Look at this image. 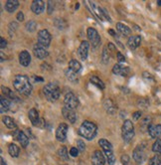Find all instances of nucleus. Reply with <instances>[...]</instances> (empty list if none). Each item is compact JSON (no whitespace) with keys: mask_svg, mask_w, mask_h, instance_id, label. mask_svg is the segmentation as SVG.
I'll use <instances>...</instances> for the list:
<instances>
[{"mask_svg":"<svg viewBox=\"0 0 161 165\" xmlns=\"http://www.w3.org/2000/svg\"><path fill=\"white\" fill-rule=\"evenodd\" d=\"M13 87L23 96H29L32 93V85L29 78L25 75H17L13 80Z\"/></svg>","mask_w":161,"mask_h":165,"instance_id":"obj_1","label":"nucleus"},{"mask_svg":"<svg viewBox=\"0 0 161 165\" xmlns=\"http://www.w3.org/2000/svg\"><path fill=\"white\" fill-rule=\"evenodd\" d=\"M97 133V126H96V123L89 122V120H85L79 128V134L88 140L93 139L96 137Z\"/></svg>","mask_w":161,"mask_h":165,"instance_id":"obj_2","label":"nucleus"},{"mask_svg":"<svg viewBox=\"0 0 161 165\" xmlns=\"http://www.w3.org/2000/svg\"><path fill=\"white\" fill-rule=\"evenodd\" d=\"M43 93L49 101L54 102L60 97L61 91L56 83H49L43 88Z\"/></svg>","mask_w":161,"mask_h":165,"instance_id":"obj_3","label":"nucleus"},{"mask_svg":"<svg viewBox=\"0 0 161 165\" xmlns=\"http://www.w3.org/2000/svg\"><path fill=\"white\" fill-rule=\"evenodd\" d=\"M122 136L125 143H128L132 140L134 136V126L131 120L125 119L122 127Z\"/></svg>","mask_w":161,"mask_h":165,"instance_id":"obj_4","label":"nucleus"},{"mask_svg":"<svg viewBox=\"0 0 161 165\" xmlns=\"http://www.w3.org/2000/svg\"><path fill=\"white\" fill-rule=\"evenodd\" d=\"M52 41V36L51 34L49 33V31L46 29L40 30L38 32V44L41 45L45 48H47L50 46Z\"/></svg>","mask_w":161,"mask_h":165,"instance_id":"obj_5","label":"nucleus"},{"mask_svg":"<svg viewBox=\"0 0 161 165\" xmlns=\"http://www.w3.org/2000/svg\"><path fill=\"white\" fill-rule=\"evenodd\" d=\"M87 35H88V38L89 40L91 41L92 43V46L93 48H97L98 45L101 44V36H100V34H98L97 31L95 29V28H93V27H89L88 28L87 30Z\"/></svg>","mask_w":161,"mask_h":165,"instance_id":"obj_6","label":"nucleus"},{"mask_svg":"<svg viewBox=\"0 0 161 165\" xmlns=\"http://www.w3.org/2000/svg\"><path fill=\"white\" fill-rule=\"evenodd\" d=\"M64 104L66 108L75 109L79 106V100H78V97L75 96L74 93L70 92L68 93H66V96L64 97Z\"/></svg>","mask_w":161,"mask_h":165,"instance_id":"obj_7","label":"nucleus"},{"mask_svg":"<svg viewBox=\"0 0 161 165\" xmlns=\"http://www.w3.org/2000/svg\"><path fill=\"white\" fill-rule=\"evenodd\" d=\"M133 159L135 160L137 164H141L145 161L146 159V153L144 151V148L141 146H137L135 149L133 150Z\"/></svg>","mask_w":161,"mask_h":165,"instance_id":"obj_8","label":"nucleus"},{"mask_svg":"<svg viewBox=\"0 0 161 165\" xmlns=\"http://www.w3.org/2000/svg\"><path fill=\"white\" fill-rule=\"evenodd\" d=\"M67 133H68V126L66 123H61L56 129V138L58 141L64 142L67 138Z\"/></svg>","mask_w":161,"mask_h":165,"instance_id":"obj_9","label":"nucleus"},{"mask_svg":"<svg viewBox=\"0 0 161 165\" xmlns=\"http://www.w3.org/2000/svg\"><path fill=\"white\" fill-rule=\"evenodd\" d=\"M33 52H34V55L38 58L40 60H43L45 58H47L49 55V52L47 51V49L39 45V44H35L34 47H33Z\"/></svg>","mask_w":161,"mask_h":165,"instance_id":"obj_10","label":"nucleus"},{"mask_svg":"<svg viewBox=\"0 0 161 165\" xmlns=\"http://www.w3.org/2000/svg\"><path fill=\"white\" fill-rule=\"evenodd\" d=\"M106 159L105 154L100 150H96L92 156V165H105Z\"/></svg>","mask_w":161,"mask_h":165,"instance_id":"obj_11","label":"nucleus"},{"mask_svg":"<svg viewBox=\"0 0 161 165\" xmlns=\"http://www.w3.org/2000/svg\"><path fill=\"white\" fill-rule=\"evenodd\" d=\"M89 44L88 41H83L80 43V45L78 49V54L80 60H87L88 55H89Z\"/></svg>","mask_w":161,"mask_h":165,"instance_id":"obj_12","label":"nucleus"},{"mask_svg":"<svg viewBox=\"0 0 161 165\" xmlns=\"http://www.w3.org/2000/svg\"><path fill=\"white\" fill-rule=\"evenodd\" d=\"M62 113H63V115H64V118L67 120H69L71 123H75L76 120H77V113H75L74 109L64 106L62 109Z\"/></svg>","mask_w":161,"mask_h":165,"instance_id":"obj_13","label":"nucleus"},{"mask_svg":"<svg viewBox=\"0 0 161 165\" xmlns=\"http://www.w3.org/2000/svg\"><path fill=\"white\" fill-rule=\"evenodd\" d=\"M31 10L35 14H41L45 10V2L43 0H34L31 4Z\"/></svg>","mask_w":161,"mask_h":165,"instance_id":"obj_14","label":"nucleus"},{"mask_svg":"<svg viewBox=\"0 0 161 165\" xmlns=\"http://www.w3.org/2000/svg\"><path fill=\"white\" fill-rule=\"evenodd\" d=\"M129 72H130L129 68H127V67H123L119 63L115 64L113 68V73L114 75H119V76H122V77H126V76L129 74Z\"/></svg>","mask_w":161,"mask_h":165,"instance_id":"obj_15","label":"nucleus"},{"mask_svg":"<svg viewBox=\"0 0 161 165\" xmlns=\"http://www.w3.org/2000/svg\"><path fill=\"white\" fill-rule=\"evenodd\" d=\"M89 5H91L93 13L97 16V18H100L101 20H105V15H104V8L98 6L97 3L93 2V1H89Z\"/></svg>","mask_w":161,"mask_h":165,"instance_id":"obj_16","label":"nucleus"},{"mask_svg":"<svg viewBox=\"0 0 161 165\" xmlns=\"http://www.w3.org/2000/svg\"><path fill=\"white\" fill-rule=\"evenodd\" d=\"M140 43H141V37L138 36V35H134V36H130L128 38L127 45L131 50H135L136 48L139 47Z\"/></svg>","mask_w":161,"mask_h":165,"instance_id":"obj_17","label":"nucleus"},{"mask_svg":"<svg viewBox=\"0 0 161 165\" xmlns=\"http://www.w3.org/2000/svg\"><path fill=\"white\" fill-rule=\"evenodd\" d=\"M104 108L106 113L109 114H114L116 113V110H118V106H116L114 102L109 99H106L104 101Z\"/></svg>","mask_w":161,"mask_h":165,"instance_id":"obj_18","label":"nucleus"},{"mask_svg":"<svg viewBox=\"0 0 161 165\" xmlns=\"http://www.w3.org/2000/svg\"><path fill=\"white\" fill-rule=\"evenodd\" d=\"M19 63L23 67H28L31 63V56L29 52L27 51H22L19 54Z\"/></svg>","mask_w":161,"mask_h":165,"instance_id":"obj_19","label":"nucleus"},{"mask_svg":"<svg viewBox=\"0 0 161 165\" xmlns=\"http://www.w3.org/2000/svg\"><path fill=\"white\" fill-rule=\"evenodd\" d=\"M28 117L31 123L33 124L34 126H37L40 122V118H39V113L36 109H31L28 113Z\"/></svg>","mask_w":161,"mask_h":165,"instance_id":"obj_20","label":"nucleus"},{"mask_svg":"<svg viewBox=\"0 0 161 165\" xmlns=\"http://www.w3.org/2000/svg\"><path fill=\"white\" fill-rule=\"evenodd\" d=\"M16 138L17 140L19 141V143L21 144V146L23 147V148H26L27 146L29 144V138L27 136L23 131H20L18 130L16 133Z\"/></svg>","mask_w":161,"mask_h":165,"instance_id":"obj_21","label":"nucleus"},{"mask_svg":"<svg viewBox=\"0 0 161 165\" xmlns=\"http://www.w3.org/2000/svg\"><path fill=\"white\" fill-rule=\"evenodd\" d=\"M11 105V101L8 100V97L1 96L0 97V113H4L9 110Z\"/></svg>","mask_w":161,"mask_h":165,"instance_id":"obj_22","label":"nucleus"},{"mask_svg":"<svg viewBox=\"0 0 161 165\" xmlns=\"http://www.w3.org/2000/svg\"><path fill=\"white\" fill-rule=\"evenodd\" d=\"M116 30L122 35V36L126 37V36H130L131 34V30L129 27H127L126 25H124L122 23H118L116 24Z\"/></svg>","mask_w":161,"mask_h":165,"instance_id":"obj_23","label":"nucleus"},{"mask_svg":"<svg viewBox=\"0 0 161 165\" xmlns=\"http://www.w3.org/2000/svg\"><path fill=\"white\" fill-rule=\"evenodd\" d=\"M18 6H19V1L18 0H8L5 3V9L9 13H13L14 12Z\"/></svg>","mask_w":161,"mask_h":165,"instance_id":"obj_24","label":"nucleus"},{"mask_svg":"<svg viewBox=\"0 0 161 165\" xmlns=\"http://www.w3.org/2000/svg\"><path fill=\"white\" fill-rule=\"evenodd\" d=\"M65 75H66L67 79H68L70 82L75 83V84L79 82V74L73 72V71L70 70L69 68L65 71Z\"/></svg>","mask_w":161,"mask_h":165,"instance_id":"obj_25","label":"nucleus"},{"mask_svg":"<svg viewBox=\"0 0 161 165\" xmlns=\"http://www.w3.org/2000/svg\"><path fill=\"white\" fill-rule=\"evenodd\" d=\"M69 69L75 73L80 74V72L82 71V65H80V63L77 60H71L69 62Z\"/></svg>","mask_w":161,"mask_h":165,"instance_id":"obj_26","label":"nucleus"},{"mask_svg":"<svg viewBox=\"0 0 161 165\" xmlns=\"http://www.w3.org/2000/svg\"><path fill=\"white\" fill-rule=\"evenodd\" d=\"M110 52L109 50L107 49V46H105L104 49H102V52H101V63L104 65H107L109 62L110 59Z\"/></svg>","mask_w":161,"mask_h":165,"instance_id":"obj_27","label":"nucleus"},{"mask_svg":"<svg viewBox=\"0 0 161 165\" xmlns=\"http://www.w3.org/2000/svg\"><path fill=\"white\" fill-rule=\"evenodd\" d=\"M98 145L101 147V149L104 150V152L113 150V145H111V143L109 140L105 139V138H101V139L98 140Z\"/></svg>","mask_w":161,"mask_h":165,"instance_id":"obj_28","label":"nucleus"},{"mask_svg":"<svg viewBox=\"0 0 161 165\" xmlns=\"http://www.w3.org/2000/svg\"><path fill=\"white\" fill-rule=\"evenodd\" d=\"M2 120H3V123L7 126V128H9V129H16L17 126H16V123L14 122V119H13L12 118L7 117V115H6V117H3Z\"/></svg>","mask_w":161,"mask_h":165,"instance_id":"obj_29","label":"nucleus"},{"mask_svg":"<svg viewBox=\"0 0 161 165\" xmlns=\"http://www.w3.org/2000/svg\"><path fill=\"white\" fill-rule=\"evenodd\" d=\"M8 152L12 157H18V156H19V153H20V149L16 144L11 143L8 146Z\"/></svg>","mask_w":161,"mask_h":165,"instance_id":"obj_30","label":"nucleus"},{"mask_svg":"<svg viewBox=\"0 0 161 165\" xmlns=\"http://www.w3.org/2000/svg\"><path fill=\"white\" fill-rule=\"evenodd\" d=\"M89 82H91V84L95 85L96 87H97L98 89H100V90H104V89H105L104 82H102L100 78L96 77V76H93V77H92L91 79H89Z\"/></svg>","mask_w":161,"mask_h":165,"instance_id":"obj_31","label":"nucleus"},{"mask_svg":"<svg viewBox=\"0 0 161 165\" xmlns=\"http://www.w3.org/2000/svg\"><path fill=\"white\" fill-rule=\"evenodd\" d=\"M105 156V159L107 163H109V165H114L115 163V156L114 154V151H105V152H104Z\"/></svg>","mask_w":161,"mask_h":165,"instance_id":"obj_32","label":"nucleus"},{"mask_svg":"<svg viewBox=\"0 0 161 165\" xmlns=\"http://www.w3.org/2000/svg\"><path fill=\"white\" fill-rule=\"evenodd\" d=\"M1 90H2V93L5 95V97H8L9 99H11V100H17V97L15 96V93H13L10 89L7 88V87H1Z\"/></svg>","mask_w":161,"mask_h":165,"instance_id":"obj_33","label":"nucleus"},{"mask_svg":"<svg viewBox=\"0 0 161 165\" xmlns=\"http://www.w3.org/2000/svg\"><path fill=\"white\" fill-rule=\"evenodd\" d=\"M152 151L156 153V155L161 156V139H156V141L152 145Z\"/></svg>","mask_w":161,"mask_h":165,"instance_id":"obj_34","label":"nucleus"},{"mask_svg":"<svg viewBox=\"0 0 161 165\" xmlns=\"http://www.w3.org/2000/svg\"><path fill=\"white\" fill-rule=\"evenodd\" d=\"M37 22H35L34 20H31L29 22H27L26 25H25V28L27 31H29V32H35L36 29H37Z\"/></svg>","mask_w":161,"mask_h":165,"instance_id":"obj_35","label":"nucleus"},{"mask_svg":"<svg viewBox=\"0 0 161 165\" xmlns=\"http://www.w3.org/2000/svg\"><path fill=\"white\" fill-rule=\"evenodd\" d=\"M58 155L60 156V157L63 159V160H69V154H68V150L65 146L61 147L58 150Z\"/></svg>","mask_w":161,"mask_h":165,"instance_id":"obj_36","label":"nucleus"},{"mask_svg":"<svg viewBox=\"0 0 161 165\" xmlns=\"http://www.w3.org/2000/svg\"><path fill=\"white\" fill-rule=\"evenodd\" d=\"M120 161H122V165H131L130 157L127 154H122V157H120Z\"/></svg>","mask_w":161,"mask_h":165,"instance_id":"obj_37","label":"nucleus"},{"mask_svg":"<svg viewBox=\"0 0 161 165\" xmlns=\"http://www.w3.org/2000/svg\"><path fill=\"white\" fill-rule=\"evenodd\" d=\"M147 130H148V133L151 136V138H157V136H156V130H155L154 124H149V126L147 127Z\"/></svg>","mask_w":161,"mask_h":165,"instance_id":"obj_38","label":"nucleus"},{"mask_svg":"<svg viewBox=\"0 0 161 165\" xmlns=\"http://www.w3.org/2000/svg\"><path fill=\"white\" fill-rule=\"evenodd\" d=\"M149 164L150 165H161V158L159 157V155L153 156V157L149 160Z\"/></svg>","mask_w":161,"mask_h":165,"instance_id":"obj_39","label":"nucleus"},{"mask_svg":"<svg viewBox=\"0 0 161 165\" xmlns=\"http://www.w3.org/2000/svg\"><path fill=\"white\" fill-rule=\"evenodd\" d=\"M77 146H78V149L80 150V152H83V151H85V149H86V144L80 139L77 140Z\"/></svg>","mask_w":161,"mask_h":165,"instance_id":"obj_40","label":"nucleus"},{"mask_svg":"<svg viewBox=\"0 0 161 165\" xmlns=\"http://www.w3.org/2000/svg\"><path fill=\"white\" fill-rule=\"evenodd\" d=\"M138 105L142 106V108H144V109H146L147 106L149 105V101H147V100H145V99H141V100L138 101Z\"/></svg>","mask_w":161,"mask_h":165,"instance_id":"obj_41","label":"nucleus"},{"mask_svg":"<svg viewBox=\"0 0 161 165\" xmlns=\"http://www.w3.org/2000/svg\"><path fill=\"white\" fill-rule=\"evenodd\" d=\"M79 153H80V150L77 148V147H72L70 149V154L73 156V157H77Z\"/></svg>","mask_w":161,"mask_h":165,"instance_id":"obj_42","label":"nucleus"},{"mask_svg":"<svg viewBox=\"0 0 161 165\" xmlns=\"http://www.w3.org/2000/svg\"><path fill=\"white\" fill-rule=\"evenodd\" d=\"M116 59H118V63H123V62H125V58L120 52H116Z\"/></svg>","mask_w":161,"mask_h":165,"instance_id":"obj_43","label":"nucleus"},{"mask_svg":"<svg viewBox=\"0 0 161 165\" xmlns=\"http://www.w3.org/2000/svg\"><path fill=\"white\" fill-rule=\"evenodd\" d=\"M47 6H48V14H52V12L54 10V4L52 1H49L47 3Z\"/></svg>","mask_w":161,"mask_h":165,"instance_id":"obj_44","label":"nucleus"},{"mask_svg":"<svg viewBox=\"0 0 161 165\" xmlns=\"http://www.w3.org/2000/svg\"><path fill=\"white\" fill-rule=\"evenodd\" d=\"M141 115H142L141 111H135V113L132 114V118H133L134 120H138V119L141 118Z\"/></svg>","mask_w":161,"mask_h":165,"instance_id":"obj_45","label":"nucleus"},{"mask_svg":"<svg viewBox=\"0 0 161 165\" xmlns=\"http://www.w3.org/2000/svg\"><path fill=\"white\" fill-rule=\"evenodd\" d=\"M155 130H156V136L161 137V124L155 126Z\"/></svg>","mask_w":161,"mask_h":165,"instance_id":"obj_46","label":"nucleus"},{"mask_svg":"<svg viewBox=\"0 0 161 165\" xmlns=\"http://www.w3.org/2000/svg\"><path fill=\"white\" fill-rule=\"evenodd\" d=\"M107 48H109L110 54H114V53H115V47H114V44L109 43V44H107Z\"/></svg>","mask_w":161,"mask_h":165,"instance_id":"obj_47","label":"nucleus"},{"mask_svg":"<svg viewBox=\"0 0 161 165\" xmlns=\"http://www.w3.org/2000/svg\"><path fill=\"white\" fill-rule=\"evenodd\" d=\"M6 46H7L6 40L4 39V38H1V39H0V48H1V49H5Z\"/></svg>","mask_w":161,"mask_h":165,"instance_id":"obj_48","label":"nucleus"},{"mask_svg":"<svg viewBox=\"0 0 161 165\" xmlns=\"http://www.w3.org/2000/svg\"><path fill=\"white\" fill-rule=\"evenodd\" d=\"M143 78H145V79H147V80H151V81H154L153 77H152V76H151L149 73H147V72L143 73Z\"/></svg>","mask_w":161,"mask_h":165,"instance_id":"obj_49","label":"nucleus"},{"mask_svg":"<svg viewBox=\"0 0 161 165\" xmlns=\"http://www.w3.org/2000/svg\"><path fill=\"white\" fill-rule=\"evenodd\" d=\"M17 20L18 21H24V14H23V12H18V14H17Z\"/></svg>","mask_w":161,"mask_h":165,"instance_id":"obj_50","label":"nucleus"},{"mask_svg":"<svg viewBox=\"0 0 161 165\" xmlns=\"http://www.w3.org/2000/svg\"><path fill=\"white\" fill-rule=\"evenodd\" d=\"M109 33L111 35V36L115 37V32H114V30H113V29H109Z\"/></svg>","mask_w":161,"mask_h":165,"instance_id":"obj_51","label":"nucleus"},{"mask_svg":"<svg viewBox=\"0 0 161 165\" xmlns=\"http://www.w3.org/2000/svg\"><path fill=\"white\" fill-rule=\"evenodd\" d=\"M1 165H7L6 164V162L4 161V159H3V157H1Z\"/></svg>","mask_w":161,"mask_h":165,"instance_id":"obj_52","label":"nucleus"},{"mask_svg":"<svg viewBox=\"0 0 161 165\" xmlns=\"http://www.w3.org/2000/svg\"><path fill=\"white\" fill-rule=\"evenodd\" d=\"M4 61V54L1 52V62H3Z\"/></svg>","mask_w":161,"mask_h":165,"instance_id":"obj_53","label":"nucleus"},{"mask_svg":"<svg viewBox=\"0 0 161 165\" xmlns=\"http://www.w3.org/2000/svg\"><path fill=\"white\" fill-rule=\"evenodd\" d=\"M157 4L159 6H161V0H158V2H157Z\"/></svg>","mask_w":161,"mask_h":165,"instance_id":"obj_54","label":"nucleus"},{"mask_svg":"<svg viewBox=\"0 0 161 165\" xmlns=\"http://www.w3.org/2000/svg\"><path fill=\"white\" fill-rule=\"evenodd\" d=\"M80 7V4L78 3V4H76V9H77V8H79Z\"/></svg>","mask_w":161,"mask_h":165,"instance_id":"obj_55","label":"nucleus"}]
</instances>
